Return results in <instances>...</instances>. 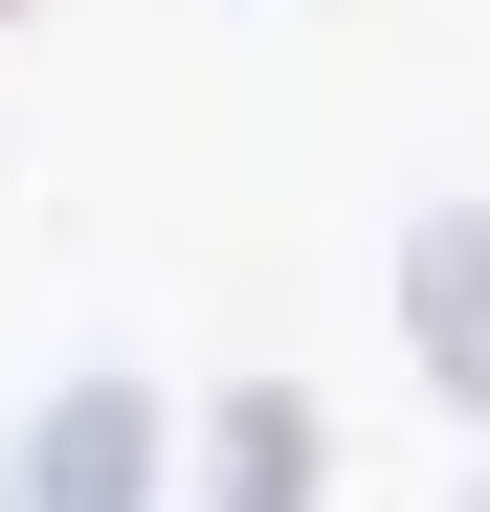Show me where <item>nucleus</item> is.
Wrapping results in <instances>:
<instances>
[{
	"mask_svg": "<svg viewBox=\"0 0 490 512\" xmlns=\"http://www.w3.org/2000/svg\"><path fill=\"white\" fill-rule=\"evenodd\" d=\"M0 512H179V423L134 379H67L23 446H0Z\"/></svg>",
	"mask_w": 490,
	"mask_h": 512,
	"instance_id": "nucleus-1",
	"label": "nucleus"
},
{
	"mask_svg": "<svg viewBox=\"0 0 490 512\" xmlns=\"http://www.w3.org/2000/svg\"><path fill=\"white\" fill-rule=\"evenodd\" d=\"M179 512H335V423H312L290 379H245V401L201 423V468H179Z\"/></svg>",
	"mask_w": 490,
	"mask_h": 512,
	"instance_id": "nucleus-2",
	"label": "nucleus"
},
{
	"mask_svg": "<svg viewBox=\"0 0 490 512\" xmlns=\"http://www.w3.org/2000/svg\"><path fill=\"white\" fill-rule=\"evenodd\" d=\"M401 334H424V379L490 423V223H468V201H446L424 245H401Z\"/></svg>",
	"mask_w": 490,
	"mask_h": 512,
	"instance_id": "nucleus-3",
	"label": "nucleus"
}]
</instances>
